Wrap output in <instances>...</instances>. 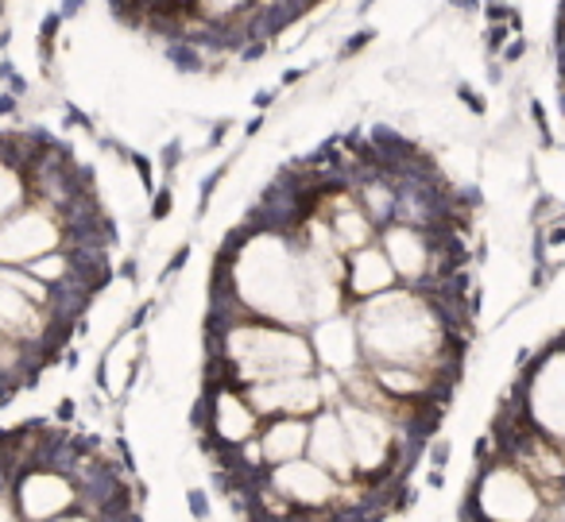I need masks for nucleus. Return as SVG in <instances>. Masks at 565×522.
<instances>
[{"label":"nucleus","instance_id":"nucleus-9","mask_svg":"<svg viewBox=\"0 0 565 522\" xmlns=\"http://www.w3.org/2000/svg\"><path fill=\"white\" fill-rule=\"evenodd\" d=\"M307 457L315 460V465H322L326 472L338 476L341 483H356V480H361V472H356L353 445H349L345 422H341L338 406H322V411L310 418Z\"/></svg>","mask_w":565,"mask_h":522},{"label":"nucleus","instance_id":"nucleus-12","mask_svg":"<svg viewBox=\"0 0 565 522\" xmlns=\"http://www.w3.org/2000/svg\"><path fill=\"white\" fill-rule=\"evenodd\" d=\"M32 202V179H28V163L4 148V132H0V221H9L20 205Z\"/></svg>","mask_w":565,"mask_h":522},{"label":"nucleus","instance_id":"nucleus-23","mask_svg":"<svg viewBox=\"0 0 565 522\" xmlns=\"http://www.w3.org/2000/svg\"><path fill=\"white\" fill-rule=\"evenodd\" d=\"M546 522H557V519H546Z\"/></svg>","mask_w":565,"mask_h":522},{"label":"nucleus","instance_id":"nucleus-14","mask_svg":"<svg viewBox=\"0 0 565 522\" xmlns=\"http://www.w3.org/2000/svg\"><path fill=\"white\" fill-rule=\"evenodd\" d=\"M171 205H174L171 190L159 187L156 194H151V221H167V217H171Z\"/></svg>","mask_w":565,"mask_h":522},{"label":"nucleus","instance_id":"nucleus-8","mask_svg":"<svg viewBox=\"0 0 565 522\" xmlns=\"http://www.w3.org/2000/svg\"><path fill=\"white\" fill-rule=\"evenodd\" d=\"M310 349H315L318 372H333V375H349L353 367L364 364L361 352V333H356V313L353 306L333 318H322L307 329Z\"/></svg>","mask_w":565,"mask_h":522},{"label":"nucleus","instance_id":"nucleus-15","mask_svg":"<svg viewBox=\"0 0 565 522\" xmlns=\"http://www.w3.org/2000/svg\"><path fill=\"white\" fill-rule=\"evenodd\" d=\"M190 264V244H182V248H174V256H171V264L163 267V271H159V283H171L174 275L182 271V267Z\"/></svg>","mask_w":565,"mask_h":522},{"label":"nucleus","instance_id":"nucleus-19","mask_svg":"<svg viewBox=\"0 0 565 522\" xmlns=\"http://www.w3.org/2000/svg\"><path fill=\"white\" fill-rule=\"evenodd\" d=\"M449 460V445L446 441H434L430 445V468H446Z\"/></svg>","mask_w":565,"mask_h":522},{"label":"nucleus","instance_id":"nucleus-11","mask_svg":"<svg viewBox=\"0 0 565 522\" xmlns=\"http://www.w3.org/2000/svg\"><path fill=\"white\" fill-rule=\"evenodd\" d=\"M307 441H310V418H267L259 426V457H264L267 468L287 465L295 457H307Z\"/></svg>","mask_w":565,"mask_h":522},{"label":"nucleus","instance_id":"nucleus-21","mask_svg":"<svg viewBox=\"0 0 565 522\" xmlns=\"http://www.w3.org/2000/svg\"><path fill=\"white\" fill-rule=\"evenodd\" d=\"M47 522H102V519H94V514L78 507V511H66V514H58V519H47Z\"/></svg>","mask_w":565,"mask_h":522},{"label":"nucleus","instance_id":"nucleus-18","mask_svg":"<svg viewBox=\"0 0 565 522\" xmlns=\"http://www.w3.org/2000/svg\"><path fill=\"white\" fill-rule=\"evenodd\" d=\"M74 418H78V403H74V398H63V403H58V411H55V422H58V426H71Z\"/></svg>","mask_w":565,"mask_h":522},{"label":"nucleus","instance_id":"nucleus-4","mask_svg":"<svg viewBox=\"0 0 565 522\" xmlns=\"http://www.w3.org/2000/svg\"><path fill=\"white\" fill-rule=\"evenodd\" d=\"M66 241H71V225L63 213L32 198L9 221H0V264L28 267L47 252L66 248Z\"/></svg>","mask_w":565,"mask_h":522},{"label":"nucleus","instance_id":"nucleus-7","mask_svg":"<svg viewBox=\"0 0 565 522\" xmlns=\"http://www.w3.org/2000/svg\"><path fill=\"white\" fill-rule=\"evenodd\" d=\"M256 406L259 418H315L326 403V387H322V375L310 372V375H287V380H267V383H252L244 387Z\"/></svg>","mask_w":565,"mask_h":522},{"label":"nucleus","instance_id":"nucleus-2","mask_svg":"<svg viewBox=\"0 0 565 522\" xmlns=\"http://www.w3.org/2000/svg\"><path fill=\"white\" fill-rule=\"evenodd\" d=\"M554 519V507L542 496V488L511 465L508 457L488 452L477 460V476L469 483V496L461 503V522H546Z\"/></svg>","mask_w":565,"mask_h":522},{"label":"nucleus","instance_id":"nucleus-6","mask_svg":"<svg viewBox=\"0 0 565 522\" xmlns=\"http://www.w3.org/2000/svg\"><path fill=\"white\" fill-rule=\"evenodd\" d=\"M12 507L20 522H47L66 511H78V483L63 468H24L12 483Z\"/></svg>","mask_w":565,"mask_h":522},{"label":"nucleus","instance_id":"nucleus-13","mask_svg":"<svg viewBox=\"0 0 565 522\" xmlns=\"http://www.w3.org/2000/svg\"><path fill=\"white\" fill-rule=\"evenodd\" d=\"M182 499H186V507H190V514H194V522H205V519H210V499H205V491H202V488H190Z\"/></svg>","mask_w":565,"mask_h":522},{"label":"nucleus","instance_id":"nucleus-1","mask_svg":"<svg viewBox=\"0 0 565 522\" xmlns=\"http://www.w3.org/2000/svg\"><path fill=\"white\" fill-rule=\"evenodd\" d=\"M210 283L233 290V298L252 318L310 329L299 236L287 228L241 221L213 256Z\"/></svg>","mask_w":565,"mask_h":522},{"label":"nucleus","instance_id":"nucleus-3","mask_svg":"<svg viewBox=\"0 0 565 522\" xmlns=\"http://www.w3.org/2000/svg\"><path fill=\"white\" fill-rule=\"evenodd\" d=\"M264 418L252 406L248 391L217 375H205L194 406V429L202 434V449H244L259 437Z\"/></svg>","mask_w":565,"mask_h":522},{"label":"nucleus","instance_id":"nucleus-10","mask_svg":"<svg viewBox=\"0 0 565 522\" xmlns=\"http://www.w3.org/2000/svg\"><path fill=\"white\" fill-rule=\"evenodd\" d=\"M392 287H399V275H395V267H392V259H387L380 236L372 244H364V248H356L345 256V298H349V306L369 302V298L384 295V290H392Z\"/></svg>","mask_w":565,"mask_h":522},{"label":"nucleus","instance_id":"nucleus-20","mask_svg":"<svg viewBox=\"0 0 565 522\" xmlns=\"http://www.w3.org/2000/svg\"><path fill=\"white\" fill-rule=\"evenodd\" d=\"M17 395H20V387H12V380H9V375L0 372V406H9Z\"/></svg>","mask_w":565,"mask_h":522},{"label":"nucleus","instance_id":"nucleus-16","mask_svg":"<svg viewBox=\"0 0 565 522\" xmlns=\"http://www.w3.org/2000/svg\"><path fill=\"white\" fill-rule=\"evenodd\" d=\"M557 78H562V97H565V0L557 12Z\"/></svg>","mask_w":565,"mask_h":522},{"label":"nucleus","instance_id":"nucleus-17","mask_svg":"<svg viewBox=\"0 0 565 522\" xmlns=\"http://www.w3.org/2000/svg\"><path fill=\"white\" fill-rule=\"evenodd\" d=\"M0 522H20L17 507H12V488H9V483H0Z\"/></svg>","mask_w":565,"mask_h":522},{"label":"nucleus","instance_id":"nucleus-22","mask_svg":"<svg viewBox=\"0 0 565 522\" xmlns=\"http://www.w3.org/2000/svg\"><path fill=\"white\" fill-rule=\"evenodd\" d=\"M167 4H174V9H190L194 0H167Z\"/></svg>","mask_w":565,"mask_h":522},{"label":"nucleus","instance_id":"nucleus-5","mask_svg":"<svg viewBox=\"0 0 565 522\" xmlns=\"http://www.w3.org/2000/svg\"><path fill=\"white\" fill-rule=\"evenodd\" d=\"M267 483H271L295 511L315 514V519L338 511L341 496H345V483L333 472H326L322 465H315L310 457H295V460H287V465L267 468Z\"/></svg>","mask_w":565,"mask_h":522}]
</instances>
